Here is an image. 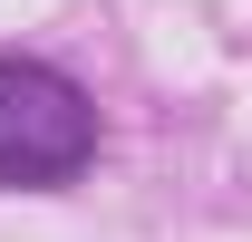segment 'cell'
<instances>
[{
    "instance_id": "cell-1",
    "label": "cell",
    "mask_w": 252,
    "mask_h": 242,
    "mask_svg": "<svg viewBox=\"0 0 252 242\" xmlns=\"http://www.w3.org/2000/svg\"><path fill=\"white\" fill-rule=\"evenodd\" d=\"M97 155V107L59 68L0 59V184H68Z\"/></svg>"
}]
</instances>
